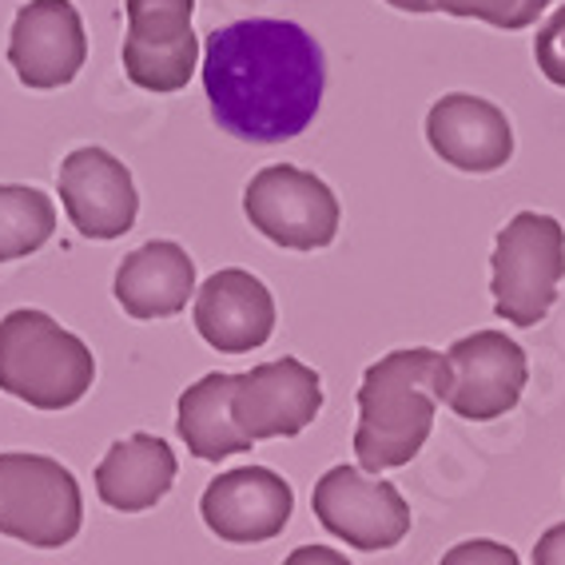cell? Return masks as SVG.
Wrapping results in <instances>:
<instances>
[{"label": "cell", "mask_w": 565, "mask_h": 565, "mask_svg": "<svg viewBox=\"0 0 565 565\" xmlns=\"http://www.w3.org/2000/svg\"><path fill=\"white\" fill-rule=\"evenodd\" d=\"M327 88L323 52L295 21H235L203 44V92L227 136L282 143L311 128Z\"/></svg>", "instance_id": "cell-1"}, {"label": "cell", "mask_w": 565, "mask_h": 565, "mask_svg": "<svg viewBox=\"0 0 565 565\" xmlns=\"http://www.w3.org/2000/svg\"><path fill=\"white\" fill-rule=\"evenodd\" d=\"M438 391H443V351L430 347H403L366 366L359 383V430H354L359 470L383 475L418 458L435 430Z\"/></svg>", "instance_id": "cell-2"}, {"label": "cell", "mask_w": 565, "mask_h": 565, "mask_svg": "<svg viewBox=\"0 0 565 565\" xmlns=\"http://www.w3.org/2000/svg\"><path fill=\"white\" fill-rule=\"evenodd\" d=\"M96 383V359L84 339L52 315L21 307L0 319V391L32 411H68Z\"/></svg>", "instance_id": "cell-3"}, {"label": "cell", "mask_w": 565, "mask_h": 565, "mask_svg": "<svg viewBox=\"0 0 565 565\" xmlns=\"http://www.w3.org/2000/svg\"><path fill=\"white\" fill-rule=\"evenodd\" d=\"M565 279V227L545 212H518L494 239L490 291L510 327H537Z\"/></svg>", "instance_id": "cell-4"}, {"label": "cell", "mask_w": 565, "mask_h": 565, "mask_svg": "<svg viewBox=\"0 0 565 565\" xmlns=\"http://www.w3.org/2000/svg\"><path fill=\"white\" fill-rule=\"evenodd\" d=\"M84 525V494L68 466L49 455H0V537L61 550Z\"/></svg>", "instance_id": "cell-5"}, {"label": "cell", "mask_w": 565, "mask_h": 565, "mask_svg": "<svg viewBox=\"0 0 565 565\" xmlns=\"http://www.w3.org/2000/svg\"><path fill=\"white\" fill-rule=\"evenodd\" d=\"M243 215L282 252H323L339 235V195L315 172L271 163L243 188Z\"/></svg>", "instance_id": "cell-6"}, {"label": "cell", "mask_w": 565, "mask_h": 565, "mask_svg": "<svg viewBox=\"0 0 565 565\" xmlns=\"http://www.w3.org/2000/svg\"><path fill=\"white\" fill-rule=\"evenodd\" d=\"M530 383V359L502 331L462 334L443 354V391L438 403L466 423H490L522 403Z\"/></svg>", "instance_id": "cell-7"}, {"label": "cell", "mask_w": 565, "mask_h": 565, "mask_svg": "<svg viewBox=\"0 0 565 565\" xmlns=\"http://www.w3.org/2000/svg\"><path fill=\"white\" fill-rule=\"evenodd\" d=\"M311 510L327 534L343 537L363 554L394 550L411 534V505L398 494V486L371 478L354 466H331L315 482Z\"/></svg>", "instance_id": "cell-8"}, {"label": "cell", "mask_w": 565, "mask_h": 565, "mask_svg": "<svg viewBox=\"0 0 565 565\" xmlns=\"http://www.w3.org/2000/svg\"><path fill=\"white\" fill-rule=\"evenodd\" d=\"M319 411H323L319 371L299 359H275V363L252 366L247 374H235L232 414L235 426L252 443L303 435L319 418Z\"/></svg>", "instance_id": "cell-9"}, {"label": "cell", "mask_w": 565, "mask_h": 565, "mask_svg": "<svg viewBox=\"0 0 565 565\" xmlns=\"http://www.w3.org/2000/svg\"><path fill=\"white\" fill-rule=\"evenodd\" d=\"M88 61V32L72 0H29L9 32V64L32 92L64 88Z\"/></svg>", "instance_id": "cell-10"}, {"label": "cell", "mask_w": 565, "mask_h": 565, "mask_svg": "<svg viewBox=\"0 0 565 565\" xmlns=\"http://www.w3.org/2000/svg\"><path fill=\"white\" fill-rule=\"evenodd\" d=\"M295 490L291 482L267 466H239L212 478L203 490L200 514L215 537L232 545L271 542L291 522Z\"/></svg>", "instance_id": "cell-11"}, {"label": "cell", "mask_w": 565, "mask_h": 565, "mask_svg": "<svg viewBox=\"0 0 565 565\" xmlns=\"http://www.w3.org/2000/svg\"><path fill=\"white\" fill-rule=\"evenodd\" d=\"M61 203L84 239L108 243L131 232L140 192L131 172L104 148H76L61 163Z\"/></svg>", "instance_id": "cell-12"}, {"label": "cell", "mask_w": 565, "mask_h": 565, "mask_svg": "<svg viewBox=\"0 0 565 565\" xmlns=\"http://www.w3.org/2000/svg\"><path fill=\"white\" fill-rule=\"evenodd\" d=\"M195 331L223 354H247L275 331V295L259 275L243 267H223L195 291Z\"/></svg>", "instance_id": "cell-13"}, {"label": "cell", "mask_w": 565, "mask_h": 565, "mask_svg": "<svg viewBox=\"0 0 565 565\" xmlns=\"http://www.w3.org/2000/svg\"><path fill=\"white\" fill-rule=\"evenodd\" d=\"M426 140L450 168L470 175H490L514 156V128L498 104L450 92L426 116Z\"/></svg>", "instance_id": "cell-14"}, {"label": "cell", "mask_w": 565, "mask_h": 565, "mask_svg": "<svg viewBox=\"0 0 565 565\" xmlns=\"http://www.w3.org/2000/svg\"><path fill=\"white\" fill-rule=\"evenodd\" d=\"M111 291L131 319H172L200 291V279H195L192 255L180 243L152 239L124 255Z\"/></svg>", "instance_id": "cell-15"}, {"label": "cell", "mask_w": 565, "mask_h": 565, "mask_svg": "<svg viewBox=\"0 0 565 565\" xmlns=\"http://www.w3.org/2000/svg\"><path fill=\"white\" fill-rule=\"evenodd\" d=\"M180 462L175 450L156 435H131L108 446L96 466V494L120 514H140L168 498L175 486Z\"/></svg>", "instance_id": "cell-16"}, {"label": "cell", "mask_w": 565, "mask_h": 565, "mask_svg": "<svg viewBox=\"0 0 565 565\" xmlns=\"http://www.w3.org/2000/svg\"><path fill=\"white\" fill-rule=\"evenodd\" d=\"M235 374H203L180 394L175 411V435L188 443V455L200 462H223V458L252 450V438L235 426L232 414Z\"/></svg>", "instance_id": "cell-17"}, {"label": "cell", "mask_w": 565, "mask_h": 565, "mask_svg": "<svg viewBox=\"0 0 565 565\" xmlns=\"http://www.w3.org/2000/svg\"><path fill=\"white\" fill-rule=\"evenodd\" d=\"M56 232V203L41 188L0 183V263L41 252Z\"/></svg>", "instance_id": "cell-18"}, {"label": "cell", "mask_w": 565, "mask_h": 565, "mask_svg": "<svg viewBox=\"0 0 565 565\" xmlns=\"http://www.w3.org/2000/svg\"><path fill=\"white\" fill-rule=\"evenodd\" d=\"M195 61H200L195 32H188L180 41H128L124 36V72H128V81L143 92H156V96H172V92L188 88Z\"/></svg>", "instance_id": "cell-19"}, {"label": "cell", "mask_w": 565, "mask_h": 565, "mask_svg": "<svg viewBox=\"0 0 565 565\" xmlns=\"http://www.w3.org/2000/svg\"><path fill=\"white\" fill-rule=\"evenodd\" d=\"M128 41H180L192 32L195 0H124Z\"/></svg>", "instance_id": "cell-20"}, {"label": "cell", "mask_w": 565, "mask_h": 565, "mask_svg": "<svg viewBox=\"0 0 565 565\" xmlns=\"http://www.w3.org/2000/svg\"><path fill=\"white\" fill-rule=\"evenodd\" d=\"M550 9V0H435V12L462 17V21H482L490 29H530V24Z\"/></svg>", "instance_id": "cell-21"}, {"label": "cell", "mask_w": 565, "mask_h": 565, "mask_svg": "<svg viewBox=\"0 0 565 565\" xmlns=\"http://www.w3.org/2000/svg\"><path fill=\"white\" fill-rule=\"evenodd\" d=\"M534 61L542 76L557 88H565V4L537 29L534 41Z\"/></svg>", "instance_id": "cell-22"}, {"label": "cell", "mask_w": 565, "mask_h": 565, "mask_svg": "<svg viewBox=\"0 0 565 565\" xmlns=\"http://www.w3.org/2000/svg\"><path fill=\"white\" fill-rule=\"evenodd\" d=\"M438 565H522V562H518V554L505 542L470 537V542H458L455 550H446Z\"/></svg>", "instance_id": "cell-23"}, {"label": "cell", "mask_w": 565, "mask_h": 565, "mask_svg": "<svg viewBox=\"0 0 565 565\" xmlns=\"http://www.w3.org/2000/svg\"><path fill=\"white\" fill-rule=\"evenodd\" d=\"M534 565H565V522L550 525L534 545Z\"/></svg>", "instance_id": "cell-24"}, {"label": "cell", "mask_w": 565, "mask_h": 565, "mask_svg": "<svg viewBox=\"0 0 565 565\" xmlns=\"http://www.w3.org/2000/svg\"><path fill=\"white\" fill-rule=\"evenodd\" d=\"M282 565H351V562H347V554L331 550V545H299V550L287 554Z\"/></svg>", "instance_id": "cell-25"}, {"label": "cell", "mask_w": 565, "mask_h": 565, "mask_svg": "<svg viewBox=\"0 0 565 565\" xmlns=\"http://www.w3.org/2000/svg\"><path fill=\"white\" fill-rule=\"evenodd\" d=\"M391 9L398 12H414V17H423V12H435V0H386Z\"/></svg>", "instance_id": "cell-26"}]
</instances>
